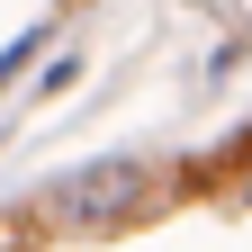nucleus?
<instances>
[{"label":"nucleus","mask_w":252,"mask_h":252,"mask_svg":"<svg viewBox=\"0 0 252 252\" xmlns=\"http://www.w3.org/2000/svg\"><path fill=\"white\" fill-rule=\"evenodd\" d=\"M135 198H144V171L135 162H99V171H72L45 198V216L63 234H99V225H117V216H135Z\"/></svg>","instance_id":"f257e3e1"}]
</instances>
